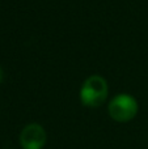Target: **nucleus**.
I'll list each match as a JSON object with an SVG mask.
<instances>
[{
  "mask_svg": "<svg viewBox=\"0 0 148 149\" xmlns=\"http://www.w3.org/2000/svg\"><path fill=\"white\" fill-rule=\"evenodd\" d=\"M46 140V131L37 123L28 124L20 134V144L22 149H42Z\"/></svg>",
  "mask_w": 148,
  "mask_h": 149,
  "instance_id": "obj_3",
  "label": "nucleus"
},
{
  "mask_svg": "<svg viewBox=\"0 0 148 149\" xmlns=\"http://www.w3.org/2000/svg\"><path fill=\"white\" fill-rule=\"evenodd\" d=\"M138 102L130 94H118L109 103V115L112 119L119 123H126L135 118L138 114Z\"/></svg>",
  "mask_w": 148,
  "mask_h": 149,
  "instance_id": "obj_2",
  "label": "nucleus"
},
{
  "mask_svg": "<svg viewBox=\"0 0 148 149\" xmlns=\"http://www.w3.org/2000/svg\"><path fill=\"white\" fill-rule=\"evenodd\" d=\"M3 81V71H1V68H0V82Z\"/></svg>",
  "mask_w": 148,
  "mask_h": 149,
  "instance_id": "obj_4",
  "label": "nucleus"
},
{
  "mask_svg": "<svg viewBox=\"0 0 148 149\" xmlns=\"http://www.w3.org/2000/svg\"><path fill=\"white\" fill-rule=\"evenodd\" d=\"M108 98V82L98 74L89 76L80 89V101L87 107H98Z\"/></svg>",
  "mask_w": 148,
  "mask_h": 149,
  "instance_id": "obj_1",
  "label": "nucleus"
}]
</instances>
